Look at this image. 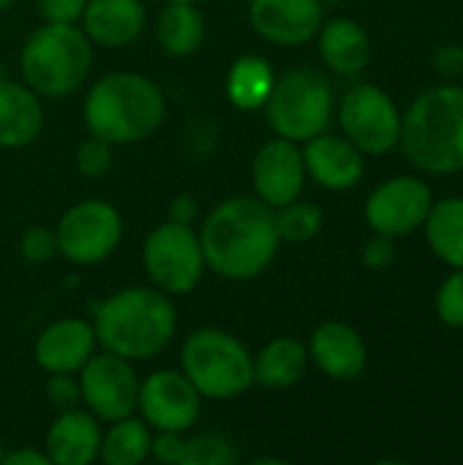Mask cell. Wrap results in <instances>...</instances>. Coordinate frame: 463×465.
Masks as SVG:
<instances>
[{"label":"cell","instance_id":"1","mask_svg":"<svg viewBox=\"0 0 463 465\" xmlns=\"http://www.w3.org/2000/svg\"><path fill=\"white\" fill-rule=\"evenodd\" d=\"M207 270L226 281L262 275L281 245L276 210L257 196H232L210 210L199 229Z\"/></svg>","mask_w":463,"mask_h":465},{"label":"cell","instance_id":"2","mask_svg":"<svg viewBox=\"0 0 463 465\" xmlns=\"http://www.w3.org/2000/svg\"><path fill=\"white\" fill-rule=\"evenodd\" d=\"M96 341L131 362H145L161 354L177 330V313L156 286H128L106 297L93 311Z\"/></svg>","mask_w":463,"mask_h":465},{"label":"cell","instance_id":"3","mask_svg":"<svg viewBox=\"0 0 463 465\" xmlns=\"http://www.w3.org/2000/svg\"><path fill=\"white\" fill-rule=\"evenodd\" d=\"M82 112L93 136L120 147L153 136L164 123L166 101L153 79L136 71H115L90 87Z\"/></svg>","mask_w":463,"mask_h":465},{"label":"cell","instance_id":"4","mask_svg":"<svg viewBox=\"0 0 463 465\" xmlns=\"http://www.w3.org/2000/svg\"><path fill=\"white\" fill-rule=\"evenodd\" d=\"M404 155L428 174L463 172V87L439 84L420 93L401 114Z\"/></svg>","mask_w":463,"mask_h":465},{"label":"cell","instance_id":"5","mask_svg":"<svg viewBox=\"0 0 463 465\" xmlns=\"http://www.w3.org/2000/svg\"><path fill=\"white\" fill-rule=\"evenodd\" d=\"M25 84L41 98H65L93 68V41L74 25L44 22L27 35L19 54Z\"/></svg>","mask_w":463,"mask_h":465},{"label":"cell","instance_id":"6","mask_svg":"<svg viewBox=\"0 0 463 465\" xmlns=\"http://www.w3.org/2000/svg\"><path fill=\"white\" fill-rule=\"evenodd\" d=\"M180 368L207 401H232L254 384V357L226 330H194L180 349Z\"/></svg>","mask_w":463,"mask_h":465},{"label":"cell","instance_id":"7","mask_svg":"<svg viewBox=\"0 0 463 465\" xmlns=\"http://www.w3.org/2000/svg\"><path fill=\"white\" fill-rule=\"evenodd\" d=\"M262 109L276 136L297 144L308 142L330 125L333 84L314 68H292L276 79Z\"/></svg>","mask_w":463,"mask_h":465},{"label":"cell","instance_id":"8","mask_svg":"<svg viewBox=\"0 0 463 465\" xmlns=\"http://www.w3.org/2000/svg\"><path fill=\"white\" fill-rule=\"evenodd\" d=\"M142 264L156 289L169 297L188 294L207 270L199 234L188 223L166 221L156 226L142 245Z\"/></svg>","mask_w":463,"mask_h":465},{"label":"cell","instance_id":"9","mask_svg":"<svg viewBox=\"0 0 463 465\" xmlns=\"http://www.w3.org/2000/svg\"><path fill=\"white\" fill-rule=\"evenodd\" d=\"M55 237L57 253L71 264H98L117 248L123 237V218L109 202L85 199L63 213Z\"/></svg>","mask_w":463,"mask_h":465},{"label":"cell","instance_id":"10","mask_svg":"<svg viewBox=\"0 0 463 465\" xmlns=\"http://www.w3.org/2000/svg\"><path fill=\"white\" fill-rule=\"evenodd\" d=\"M344 136L363 155H382L401 139V112L377 84H355L344 93L338 109Z\"/></svg>","mask_w":463,"mask_h":465},{"label":"cell","instance_id":"11","mask_svg":"<svg viewBox=\"0 0 463 465\" xmlns=\"http://www.w3.org/2000/svg\"><path fill=\"white\" fill-rule=\"evenodd\" d=\"M79 390L87 411L104 422L131 417L139 403V376L131 360H123L112 351L93 354L79 368Z\"/></svg>","mask_w":463,"mask_h":465},{"label":"cell","instance_id":"12","mask_svg":"<svg viewBox=\"0 0 463 465\" xmlns=\"http://www.w3.org/2000/svg\"><path fill=\"white\" fill-rule=\"evenodd\" d=\"M434 207L431 188L418 177H393L377 185L366 202V221L377 234L407 237L418 232Z\"/></svg>","mask_w":463,"mask_h":465},{"label":"cell","instance_id":"13","mask_svg":"<svg viewBox=\"0 0 463 465\" xmlns=\"http://www.w3.org/2000/svg\"><path fill=\"white\" fill-rule=\"evenodd\" d=\"M136 409L153 430L188 433L202 414V395L183 371H156L139 381Z\"/></svg>","mask_w":463,"mask_h":465},{"label":"cell","instance_id":"14","mask_svg":"<svg viewBox=\"0 0 463 465\" xmlns=\"http://www.w3.org/2000/svg\"><path fill=\"white\" fill-rule=\"evenodd\" d=\"M251 177L257 199H262L273 210L300 199L306 185L303 150L297 147V142H289L284 136L265 142L254 155Z\"/></svg>","mask_w":463,"mask_h":465},{"label":"cell","instance_id":"15","mask_svg":"<svg viewBox=\"0 0 463 465\" xmlns=\"http://www.w3.org/2000/svg\"><path fill=\"white\" fill-rule=\"evenodd\" d=\"M248 22L270 44L300 46L319 33L325 5L322 0H251Z\"/></svg>","mask_w":463,"mask_h":465},{"label":"cell","instance_id":"16","mask_svg":"<svg viewBox=\"0 0 463 465\" xmlns=\"http://www.w3.org/2000/svg\"><path fill=\"white\" fill-rule=\"evenodd\" d=\"M306 174L327 191H349L363 177V153L347 139L336 134H317L303 147Z\"/></svg>","mask_w":463,"mask_h":465},{"label":"cell","instance_id":"17","mask_svg":"<svg viewBox=\"0 0 463 465\" xmlns=\"http://www.w3.org/2000/svg\"><path fill=\"white\" fill-rule=\"evenodd\" d=\"M96 330L85 319H57L35 341V365L44 373H76L96 354Z\"/></svg>","mask_w":463,"mask_h":465},{"label":"cell","instance_id":"18","mask_svg":"<svg viewBox=\"0 0 463 465\" xmlns=\"http://www.w3.org/2000/svg\"><path fill=\"white\" fill-rule=\"evenodd\" d=\"M308 360H314V365L325 376L336 381H352L366 371L368 351H366L360 332L352 324L325 322L311 335Z\"/></svg>","mask_w":463,"mask_h":465},{"label":"cell","instance_id":"19","mask_svg":"<svg viewBox=\"0 0 463 465\" xmlns=\"http://www.w3.org/2000/svg\"><path fill=\"white\" fill-rule=\"evenodd\" d=\"M147 14L142 0H87L82 30L98 46H128L145 30Z\"/></svg>","mask_w":463,"mask_h":465},{"label":"cell","instance_id":"20","mask_svg":"<svg viewBox=\"0 0 463 465\" xmlns=\"http://www.w3.org/2000/svg\"><path fill=\"white\" fill-rule=\"evenodd\" d=\"M101 430L90 411L68 409L46 430V458L52 465H90L98 458Z\"/></svg>","mask_w":463,"mask_h":465},{"label":"cell","instance_id":"21","mask_svg":"<svg viewBox=\"0 0 463 465\" xmlns=\"http://www.w3.org/2000/svg\"><path fill=\"white\" fill-rule=\"evenodd\" d=\"M44 131V106L27 84L0 79V147L19 150L38 139Z\"/></svg>","mask_w":463,"mask_h":465},{"label":"cell","instance_id":"22","mask_svg":"<svg viewBox=\"0 0 463 465\" xmlns=\"http://www.w3.org/2000/svg\"><path fill=\"white\" fill-rule=\"evenodd\" d=\"M317 35H319V54L330 71L341 76H355L368 65L371 38L355 19L336 16L330 22H322Z\"/></svg>","mask_w":463,"mask_h":465},{"label":"cell","instance_id":"23","mask_svg":"<svg viewBox=\"0 0 463 465\" xmlns=\"http://www.w3.org/2000/svg\"><path fill=\"white\" fill-rule=\"evenodd\" d=\"M308 371V349L295 338H276L254 357V384L265 390H289Z\"/></svg>","mask_w":463,"mask_h":465},{"label":"cell","instance_id":"24","mask_svg":"<svg viewBox=\"0 0 463 465\" xmlns=\"http://www.w3.org/2000/svg\"><path fill=\"white\" fill-rule=\"evenodd\" d=\"M156 41L169 57H191L205 41V19L194 3H166L156 19Z\"/></svg>","mask_w":463,"mask_h":465},{"label":"cell","instance_id":"25","mask_svg":"<svg viewBox=\"0 0 463 465\" xmlns=\"http://www.w3.org/2000/svg\"><path fill=\"white\" fill-rule=\"evenodd\" d=\"M426 240L431 251L453 270L463 267V199H442L434 202L426 218Z\"/></svg>","mask_w":463,"mask_h":465},{"label":"cell","instance_id":"26","mask_svg":"<svg viewBox=\"0 0 463 465\" xmlns=\"http://www.w3.org/2000/svg\"><path fill=\"white\" fill-rule=\"evenodd\" d=\"M273 84H276V74L265 57H251V54L240 57L226 74V95L243 112L262 109L265 101L270 98Z\"/></svg>","mask_w":463,"mask_h":465},{"label":"cell","instance_id":"27","mask_svg":"<svg viewBox=\"0 0 463 465\" xmlns=\"http://www.w3.org/2000/svg\"><path fill=\"white\" fill-rule=\"evenodd\" d=\"M150 425L145 420H134L131 414L112 422V428L101 436L98 458L106 465H139L150 458Z\"/></svg>","mask_w":463,"mask_h":465},{"label":"cell","instance_id":"28","mask_svg":"<svg viewBox=\"0 0 463 465\" xmlns=\"http://www.w3.org/2000/svg\"><path fill=\"white\" fill-rule=\"evenodd\" d=\"M322 221H325V215L314 202L295 199V202L276 210L278 237H281V242H292V245L314 240L319 234V229H322Z\"/></svg>","mask_w":463,"mask_h":465},{"label":"cell","instance_id":"29","mask_svg":"<svg viewBox=\"0 0 463 465\" xmlns=\"http://www.w3.org/2000/svg\"><path fill=\"white\" fill-rule=\"evenodd\" d=\"M237 460V450L226 436L218 433H199L186 439L180 465H232Z\"/></svg>","mask_w":463,"mask_h":465},{"label":"cell","instance_id":"30","mask_svg":"<svg viewBox=\"0 0 463 465\" xmlns=\"http://www.w3.org/2000/svg\"><path fill=\"white\" fill-rule=\"evenodd\" d=\"M112 155H115V147L98 136L90 134V139H85L79 147H76V169L82 177L87 180H98L104 177L109 169H112Z\"/></svg>","mask_w":463,"mask_h":465},{"label":"cell","instance_id":"31","mask_svg":"<svg viewBox=\"0 0 463 465\" xmlns=\"http://www.w3.org/2000/svg\"><path fill=\"white\" fill-rule=\"evenodd\" d=\"M437 316L445 327H463V267L445 278L437 292Z\"/></svg>","mask_w":463,"mask_h":465},{"label":"cell","instance_id":"32","mask_svg":"<svg viewBox=\"0 0 463 465\" xmlns=\"http://www.w3.org/2000/svg\"><path fill=\"white\" fill-rule=\"evenodd\" d=\"M19 253L27 262H33V264H44V262L55 259L57 256V237H55V232L46 229V226H30L22 234V240H19Z\"/></svg>","mask_w":463,"mask_h":465},{"label":"cell","instance_id":"33","mask_svg":"<svg viewBox=\"0 0 463 465\" xmlns=\"http://www.w3.org/2000/svg\"><path fill=\"white\" fill-rule=\"evenodd\" d=\"M44 392H46V401L57 411H68V409H76L82 403L79 379H74L71 373H49Z\"/></svg>","mask_w":463,"mask_h":465},{"label":"cell","instance_id":"34","mask_svg":"<svg viewBox=\"0 0 463 465\" xmlns=\"http://www.w3.org/2000/svg\"><path fill=\"white\" fill-rule=\"evenodd\" d=\"M35 3H38V14L44 16V22H55V25L79 22L87 5V0H35Z\"/></svg>","mask_w":463,"mask_h":465},{"label":"cell","instance_id":"35","mask_svg":"<svg viewBox=\"0 0 463 465\" xmlns=\"http://www.w3.org/2000/svg\"><path fill=\"white\" fill-rule=\"evenodd\" d=\"M183 447H186L183 433L158 430V436H153V441H150V455H153L158 463L180 465V460H183Z\"/></svg>","mask_w":463,"mask_h":465},{"label":"cell","instance_id":"36","mask_svg":"<svg viewBox=\"0 0 463 465\" xmlns=\"http://www.w3.org/2000/svg\"><path fill=\"white\" fill-rule=\"evenodd\" d=\"M393 262H396L393 237L377 234L374 240L366 242V248H363V264H366L368 270H388Z\"/></svg>","mask_w":463,"mask_h":465},{"label":"cell","instance_id":"37","mask_svg":"<svg viewBox=\"0 0 463 465\" xmlns=\"http://www.w3.org/2000/svg\"><path fill=\"white\" fill-rule=\"evenodd\" d=\"M434 65L442 76H463V46L461 44H448L439 46L434 54Z\"/></svg>","mask_w":463,"mask_h":465},{"label":"cell","instance_id":"38","mask_svg":"<svg viewBox=\"0 0 463 465\" xmlns=\"http://www.w3.org/2000/svg\"><path fill=\"white\" fill-rule=\"evenodd\" d=\"M169 221L194 226V221H196V199H194V196H188V193L175 196V199H172V204H169Z\"/></svg>","mask_w":463,"mask_h":465},{"label":"cell","instance_id":"39","mask_svg":"<svg viewBox=\"0 0 463 465\" xmlns=\"http://www.w3.org/2000/svg\"><path fill=\"white\" fill-rule=\"evenodd\" d=\"M3 465H49V458L38 450H14L3 455Z\"/></svg>","mask_w":463,"mask_h":465},{"label":"cell","instance_id":"40","mask_svg":"<svg viewBox=\"0 0 463 465\" xmlns=\"http://www.w3.org/2000/svg\"><path fill=\"white\" fill-rule=\"evenodd\" d=\"M16 0H0V11H8Z\"/></svg>","mask_w":463,"mask_h":465},{"label":"cell","instance_id":"41","mask_svg":"<svg viewBox=\"0 0 463 465\" xmlns=\"http://www.w3.org/2000/svg\"><path fill=\"white\" fill-rule=\"evenodd\" d=\"M166 3H196V0H166Z\"/></svg>","mask_w":463,"mask_h":465},{"label":"cell","instance_id":"42","mask_svg":"<svg viewBox=\"0 0 463 465\" xmlns=\"http://www.w3.org/2000/svg\"><path fill=\"white\" fill-rule=\"evenodd\" d=\"M3 455H5V450H3V444H0V465H3Z\"/></svg>","mask_w":463,"mask_h":465}]
</instances>
